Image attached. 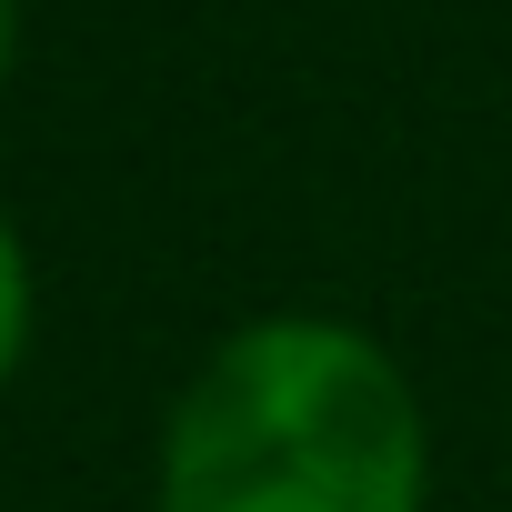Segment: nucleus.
Returning <instances> with one entry per match:
<instances>
[{
	"instance_id": "1",
	"label": "nucleus",
	"mask_w": 512,
	"mask_h": 512,
	"mask_svg": "<svg viewBox=\"0 0 512 512\" xmlns=\"http://www.w3.org/2000/svg\"><path fill=\"white\" fill-rule=\"evenodd\" d=\"M151 512H432V412L382 332L262 312L171 392Z\"/></svg>"
},
{
	"instance_id": "2",
	"label": "nucleus",
	"mask_w": 512,
	"mask_h": 512,
	"mask_svg": "<svg viewBox=\"0 0 512 512\" xmlns=\"http://www.w3.org/2000/svg\"><path fill=\"white\" fill-rule=\"evenodd\" d=\"M31 332H41V282H31V241H21V221L0 211V392L21 382V362H31Z\"/></svg>"
},
{
	"instance_id": "3",
	"label": "nucleus",
	"mask_w": 512,
	"mask_h": 512,
	"mask_svg": "<svg viewBox=\"0 0 512 512\" xmlns=\"http://www.w3.org/2000/svg\"><path fill=\"white\" fill-rule=\"evenodd\" d=\"M11 71H21V0H0V91H11Z\"/></svg>"
}]
</instances>
